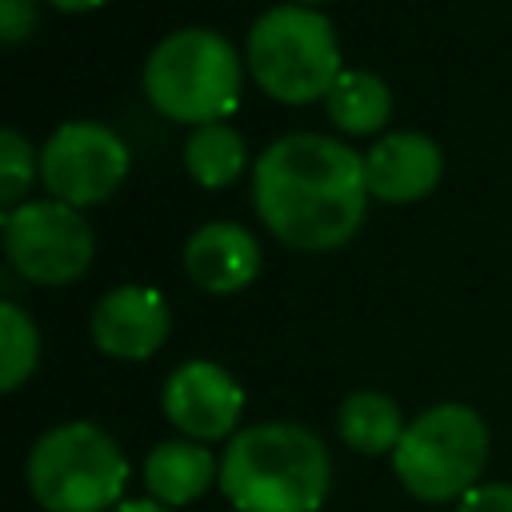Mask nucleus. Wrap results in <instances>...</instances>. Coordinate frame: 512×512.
<instances>
[{
	"label": "nucleus",
	"mask_w": 512,
	"mask_h": 512,
	"mask_svg": "<svg viewBox=\"0 0 512 512\" xmlns=\"http://www.w3.org/2000/svg\"><path fill=\"white\" fill-rule=\"evenodd\" d=\"M248 148L244 136L224 124V120H208L196 124L184 140V168L192 172V180H200L204 188H224L244 172Z\"/></svg>",
	"instance_id": "16"
},
{
	"label": "nucleus",
	"mask_w": 512,
	"mask_h": 512,
	"mask_svg": "<svg viewBox=\"0 0 512 512\" xmlns=\"http://www.w3.org/2000/svg\"><path fill=\"white\" fill-rule=\"evenodd\" d=\"M92 340L104 356L116 360H148L160 352L172 328L168 300L148 284H116L92 308Z\"/></svg>",
	"instance_id": "10"
},
{
	"label": "nucleus",
	"mask_w": 512,
	"mask_h": 512,
	"mask_svg": "<svg viewBox=\"0 0 512 512\" xmlns=\"http://www.w3.org/2000/svg\"><path fill=\"white\" fill-rule=\"evenodd\" d=\"M488 464V424L476 408L460 400H444L424 408L408 420L396 452L392 472L408 496L424 504L464 500Z\"/></svg>",
	"instance_id": "4"
},
{
	"label": "nucleus",
	"mask_w": 512,
	"mask_h": 512,
	"mask_svg": "<svg viewBox=\"0 0 512 512\" xmlns=\"http://www.w3.org/2000/svg\"><path fill=\"white\" fill-rule=\"evenodd\" d=\"M336 428H340V440L360 452V456H392L400 436H404V416H400V404L388 396V392H376V388H360V392H348L340 412H336Z\"/></svg>",
	"instance_id": "14"
},
{
	"label": "nucleus",
	"mask_w": 512,
	"mask_h": 512,
	"mask_svg": "<svg viewBox=\"0 0 512 512\" xmlns=\"http://www.w3.org/2000/svg\"><path fill=\"white\" fill-rule=\"evenodd\" d=\"M40 176L52 200L72 208L100 204L128 176V144L100 120H64L40 148Z\"/></svg>",
	"instance_id": "8"
},
{
	"label": "nucleus",
	"mask_w": 512,
	"mask_h": 512,
	"mask_svg": "<svg viewBox=\"0 0 512 512\" xmlns=\"http://www.w3.org/2000/svg\"><path fill=\"white\" fill-rule=\"evenodd\" d=\"M364 156L336 136H276L252 164V208L292 248H340L368 208Z\"/></svg>",
	"instance_id": "1"
},
{
	"label": "nucleus",
	"mask_w": 512,
	"mask_h": 512,
	"mask_svg": "<svg viewBox=\"0 0 512 512\" xmlns=\"http://www.w3.org/2000/svg\"><path fill=\"white\" fill-rule=\"evenodd\" d=\"M444 172V152L432 136L424 132H384L368 152H364V176L368 192L388 200V204H408L420 200L436 188Z\"/></svg>",
	"instance_id": "11"
},
{
	"label": "nucleus",
	"mask_w": 512,
	"mask_h": 512,
	"mask_svg": "<svg viewBox=\"0 0 512 512\" xmlns=\"http://www.w3.org/2000/svg\"><path fill=\"white\" fill-rule=\"evenodd\" d=\"M328 484V448L296 420L240 428L220 460V488L236 512H320Z\"/></svg>",
	"instance_id": "2"
},
{
	"label": "nucleus",
	"mask_w": 512,
	"mask_h": 512,
	"mask_svg": "<svg viewBox=\"0 0 512 512\" xmlns=\"http://www.w3.org/2000/svg\"><path fill=\"white\" fill-rule=\"evenodd\" d=\"M144 92L192 128L220 120L240 92V56L216 28H176L144 60Z\"/></svg>",
	"instance_id": "6"
},
{
	"label": "nucleus",
	"mask_w": 512,
	"mask_h": 512,
	"mask_svg": "<svg viewBox=\"0 0 512 512\" xmlns=\"http://www.w3.org/2000/svg\"><path fill=\"white\" fill-rule=\"evenodd\" d=\"M160 408L172 420L176 432H184L196 444L232 440L244 412V388L228 368L216 360H184L168 372L160 388Z\"/></svg>",
	"instance_id": "9"
},
{
	"label": "nucleus",
	"mask_w": 512,
	"mask_h": 512,
	"mask_svg": "<svg viewBox=\"0 0 512 512\" xmlns=\"http://www.w3.org/2000/svg\"><path fill=\"white\" fill-rule=\"evenodd\" d=\"M0 228L8 264L32 284H68L96 252L88 220L64 200H24L0 216Z\"/></svg>",
	"instance_id": "7"
},
{
	"label": "nucleus",
	"mask_w": 512,
	"mask_h": 512,
	"mask_svg": "<svg viewBox=\"0 0 512 512\" xmlns=\"http://www.w3.org/2000/svg\"><path fill=\"white\" fill-rule=\"evenodd\" d=\"M248 68L272 100H320L344 68L332 20L308 4H276L260 12L248 28Z\"/></svg>",
	"instance_id": "5"
},
{
	"label": "nucleus",
	"mask_w": 512,
	"mask_h": 512,
	"mask_svg": "<svg viewBox=\"0 0 512 512\" xmlns=\"http://www.w3.org/2000/svg\"><path fill=\"white\" fill-rule=\"evenodd\" d=\"M216 480H220V460L208 452V444H196L188 436L160 440L144 456V488L164 508L196 504Z\"/></svg>",
	"instance_id": "13"
},
{
	"label": "nucleus",
	"mask_w": 512,
	"mask_h": 512,
	"mask_svg": "<svg viewBox=\"0 0 512 512\" xmlns=\"http://www.w3.org/2000/svg\"><path fill=\"white\" fill-rule=\"evenodd\" d=\"M36 164H40V156L20 136V128H12V124L0 128V208L4 212L24 204V192L32 184V168Z\"/></svg>",
	"instance_id": "18"
},
{
	"label": "nucleus",
	"mask_w": 512,
	"mask_h": 512,
	"mask_svg": "<svg viewBox=\"0 0 512 512\" xmlns=\"http://www.w3.org/2000/svg\"><path fill=\"white\" fill-rule=\"evenodd\" d=\"M36 28V0H0V36L4 44H20Z\"/></svg>",
	"instance_id": "19"
},
{
	"label": "nucleus",
	"mask_w": 512,
	"mask_h": 512,
	"mask_svg": "<svg viewBox=\"0 0 512 512\" xmlns=\"http://www.w3.org/2000/svg\"><path fill=\"white\" fill-rule=\"evenodd\" d=\"M112 512H172V508H164L160 500L144 496V500H124V504H120V508H112Z\"/></svg>",
	"instance_id": "21"
},
{
	"label": "nucleus",
	"mask_w": 512,
	"mask_h": 512,
	"mask_svg": "<svg viewBox=\"0 0 512 512\" xmlns=\"http://www.w3.org/2000/svg\"><path fill=\"white\" fill-rule=\"evenodd\" d=\"M24 480L44 512H108L124 504L128 456L100 424L68 420L40 432Z\"/></svg>",
	"instance_id": "3"
},
{
	"label": "nucleus",
	"mask_w": 512,
	"mask_h": 512,
	"mask_svg": "<svg viewBox=\"0 0 512 512\" xmlns=\"http://www.w3.org/2000/svg\"><path fill=\"white\" fill-rule=\"evenodd\" d=\"M296 4H308V8H312V4H320V0H296Z\"/></svg>",
	"instance_id": "23"
},
{
	"label": "nucleus",
	"mask_w": 512,
	"mask_h": 512,
	"mask_svg": "<svg viewBox=\"0 0 512 512\" xmlns=\"http://www.w3.org/2000/svg\"><path fill=\"white\" fill-rule=\"evenodd\" d=\"M48 4H56V8H64V12H84V8H96V4H104V0H48Z\"/></svg>",
	"instance_id": "22"
},
{
	"label": "nucleus",
	"mask_w": 512,
	"mask_h": 512,
	"mask_svg": "<svg viewBox=\"0 0 512 512\" xmlns=\"http://www.w3.org/2000/svg\"><path fill=\"white\" fill-rule=\"evenodd\" d=\"M36 360H40V332L32 316L16 300H4L0 304V388L16 392L32 376Z\"/></svg>",
	"instance_id": "17"
},
{
	"label": "nucleus",
	"mask_w": 512,
	"mask_h": 512,
	"mask_svg": "<svg viewBox=\"0 0 512 512\" xmlns=\"http://www.w3.org/2000/svg\"><path fill=\"white\" fill-rule=\"evenodd\" d=\"M324 108L328 120L344 132H376L392 112V92L372 68H340V76L324 92Z\"/></svg>",
	"instance_id": "15"
},
{
	"label": "nucleus",
	"mask_w": 512,
	"mask_h": 512,
	"mask_svg": "<svg viewBox=\"0 0 512 512\" xmlns=\"http://www.w3.org/2000/svg\"><path fill=\"white\" fill-rule=\"evenodd\" d=\"M452 512H512V484H476Z\"/></svg>",
	"instance_id": "20"
},
{
	"label": "nucleus",
	"mask_w": 512,
	"mask_h": 512,
	"mask_svg": "<svg viewBox=\"0 0 512 512\" xmlns=\"http://www.w3.org/2000/svg\"><path fill=\"white\" fill-rule=\"evenodd\" d=\"M184 272L212 296L240 292L260 272V244L236 220H208L184 240Z\"/></svg>",
	"instance_id": "12"
}]
</instances>
